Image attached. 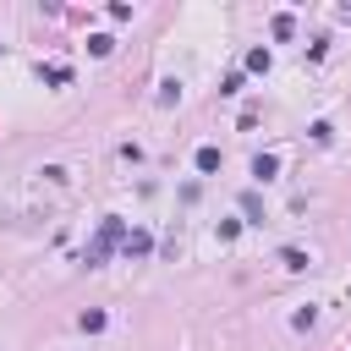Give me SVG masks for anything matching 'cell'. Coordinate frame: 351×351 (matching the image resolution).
<instances>
[{
	"label": "cell",
	"mask_w": 351,
	"mask_h": 351,
	"mask_svg": "<svg viewBox=\"0 0 351 351\" xmlns=\"http://www.w3.org/2000/svg\"><path fill=\"white\" fill-rule=\"evenodd\" d=\"M88 49H93V55H110V49H115V38H110V33H93V38H88Z\"/></svg>",
	"instance_id": "obj_10"
},
{
	"label": "cell",
	"mask_w": 351,
	"mask_h": 351,
	"mask_svg": "<svg viewBox=\"0 0 351 351\" xmlns=\"http://www.w3.org/2000/svg\"><path fill=\"white\" fill-rule=\"evenodd\" d=\"M241 214H247L252 225H263V203H258V192H241Z\"/></svg>",
	"instance_id": "obj_5"
},
{
	"label": "cell",
	"mask_w": 351,
	"mask_h": 351,
	"mask_svg": "<svg viewBox=\"0 0 351 351\" xmlns=\"http://www.w3.org/2000/svg\"><path fill=\"white\" fill-rule=\"evenodd\" d=\"M291 33H296V16L280 11V16H274V38H291Z\"/></svg>",
	"instance_id": "obj_9"
},
{
	"label": "cell",
	"mask_w": 351,
	"mask_h": 351,
	"mask_svg": "<svg viewBox=\"0 0 351 351\" xmlns=\"http://www.w3.org/2000/svg\"><path fill=\"white\" fill-rule=\"evenodd\" d=\"M280 263H285V269H296V274H302V269H307V252H302V247H280Z\"/></svg>",
	"instance_id": "obj_6"
},
{
	"label": "cell",
	"mask_w": 351,
	"mask_h": 351,
	"mask_svg": "<svg viewBox=\"0 0 351 351\" xmlns=\"http://www.w3.org/2000/svg\"><path fill=\"white\" fill-rule=\"evenodd\" d=\"M307 132H313V143H329V137H335V126H329V121H313Z\"/></svg>",
	"instance_id": "obj_12"
},
{
	"label": "cell",
	"mask_w": 351,
	"mask_h": 351,
	"mask_svg": "<svg viewBox=\"0 0 351 351\" xmlns=\"http://www.w3.org/2000/svg\"><path fill=\"white\" fill-rule=\"evenodd\" d=\"M77 324H82V335H99V329H104V313H99V307H88Z\"/></svg>",
	"instance_id": "obj_8"
},
{
	"label": "cell",
	"mask_w": 351,
	"mask_h": 351,
	"mask_svg": "<svg viewBox=\"0 0 351 351\" xmlns=\"http://www.w3.org/2000/svg\"><path fill=\"white\" fill-rule=\"evenodd\" d=\"M247 71H269V49H252L247 55Z\"/></svg>",
	"instance_id": "obj_11"
},
{
	"label": "cell",
	"mask_w": 351,
	"mask_h": 351,
	"mask_svg": "<svg viewBox=\"0 0 351 351\" xmlns=\"http://www.w3.org/2000/svg\"><path fill=\"white\" fill-rule=\"evenodd\" d=\"M121 241H126V225H121V214H104V225H99V236L88 241L82 263H88V269H99V263H104V258H110V252H115Z\"/></svg>",
	"instance_id": "obj_1"
},
{
	"label": "cell",
	"mask_w": 351,
	"mask_h": 351,
	"mask_svg": "<svg viewBox=\"0 0 351 351\" xmlns=\"http://www.w3.org/2000/svg\"><path fill=\"white\" fill-rule=\"evenodd\" d=\"M121 252H126V258H148V252H154V236H148V230H126Z\"/></svg>",
	"instance_id": "obj_2"
},
{
	"label": "cell",
	"mask_w": 351,
	"mask_h": 351,
	"mask_svg": "<svg viewBox=\"0 0 351 351\" xmlns=\"http://www.w3.org/2000/svg\"><path fill=\"white\" fill-rule=\"evenodd\" d=\"M274 170H280V159H274V154H258V159H252V176H258V181H269Z\"/></svg>",
	"instance_id": "obj_4"
},
{
	"label": "cell",
	"mask_w": 351,
	"mask_h": 351,
	"mask_svg": "<svg viewBox=\"0 0 351 351\" xmlns=\"http://www.w3.org/2000/svg\"><path fill=\"white\" fill-rule=\"evenodd\" d=\"M38 77H44V82H49V88H60V82H71V66H60V60H55V66H44V71H38Z\"/></svg>",
	"instance_id": "obj_3"
},
{
	"label": "cell",
	"mask_w": 351,
	"mask_h": 351,
	"mask_svg": "<svg viewBox=\"0 0 351 351\" xmlns=\"http://www.w3.org/2000/svg\"><path fill=\"white\" fill-rule=\"evenodd\" d=\"M197 170L214 176V170H219V148H197Z\"/></svg>",
	"instance_id": "obj_7"
}]
</instances>
